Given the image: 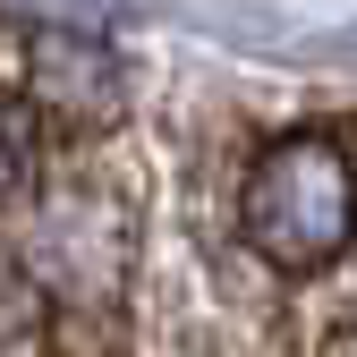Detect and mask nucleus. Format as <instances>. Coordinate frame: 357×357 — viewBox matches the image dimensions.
<instances>
[{
	"mask_svg": "<svg viewBox=\"0 0 357 357\" xmlns=\"http://www.w3.org/2000/svg\"><path fill=\"white\" fill-rule=\"evenodd\" d=\"M145 162L9 102V357H137Z\"/></svg>",
	"mask_w": 357,
	"mask_h": 357,
	"instance_id": "nucleus-1",
	"label": "nucleus"
},
{
	"mask_svg": "<svg viewBox=\"0 0 357 357\" xmlns=\"http://www.w3.org/2000/svg\"><path fill=\"white\" fill-rule=\"evenodd\" d=\"M188 196L204 221L221 315L238 340H255L357 264V119H281L247 137L213 178L196 170Z\"/></svg>",
	"mask_w": 357,
	"mask_h": 357,
	"instance_id": "nucleus-2",
	"label": "nucleus"
},
{
	"mask_svg": "<svg viewBox=\"0 0 357 357\" xmlns=\"http://www.w3.org/2000/svg\"><path fill=\"white\" fill-rule=\"evenodd\" d=\"M247 349L255 357H357V264L332 289H315L306 306H289L273 332H255Z\"/></svg>",
	"mask_w": 357,
	"mask_h": 357,
	"instance_id": "nucleus-3",
	"label": "nucleus"
}]
</instances>
